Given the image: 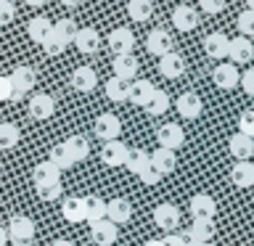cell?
<instances>
[{
	"label": "cell",
	"instance_id": "cell-42",
	"mask_svg": "<svg viewBox=\"0 0 254 246\" xmlns=\"http://www.w3.org/2000/svg\"><path fill=\"white\" fill-rule=\"evenodd\" d=\"M40 45H43V51H45L48 56H61L64 51H66V45H64L61 40L53 35V29H51V35H48V37H45V40H43V43H40Z\"/></svg>",
	"mask_w": 254,
	"mask_h": 246
},
{
	"label": "cell",
	"instance_id": "cell-54",
	"mask_svg": "<svg viewBox=\"0 0 254 246\" xmlns=\"http://www.w3.org/2000/svg\"><path fill=\"white\" fill-rule=\"evenodd\" d=\"M186 246H201V244H196V241H190V238H186Z\"/></svg>",
	"mask_w": 254,
	"mask_h": 246
},
{
	"label": "cell",
	"instance_id": "cell-4",
	"mask_svg": "<svg viewBox=\"0 0 254 246\" xmlns=\"http://www.w3.org/2000/svg\"><path fill=\"white\" fill-rule=\"evenodd\" d=\"M156 140H159V148H167V151H178L183 143H186V132H183L180 124L175 122H167L156 130Z\"/></svg>",
	"mask_w": 254,
	"mask_h": 246
},
{
	"label": "cell",
	"instance_id": "cell-45",
	"mask_svg": "<svg viewBox=\"0 0 254 246\" xmlns=\"http://www.w3.org/2000/svg\"><path fill=\"white\" fill-rule=\"evenodd\" d=\"M198 8L204 13H222L225 11V0H198Z\"/></svg>",
	"mask_w": 254,
	"mask_h": 246
},
{
	"label": "cell",
	"instance_id": "cell-39",
	"mask_svg": "<svg viewBox=\"0 0 254 246\" xmlns=\"http://www.w3.org/2000/svg\"><path fill=\"white\" fill-rule=\"evenodd\" d=\"M238 132L246 135V138H254V109L241 111V117H238Z\"/></svg>",
	"mask_w": 254,
	"mask_h": 246
},
{
	"label": "cell",
	"instance_id": "cell-2",
	"mask_svg": "<svg viewBox=\"0 0 254 246\" xmlns=\"http://www.w3.org/2000/svg\"><path fill=\"white\" fill-rule=\"evenodd\" d=\"M8 82H11V101H21L24 95L32 93V87L37 82V74L32 66H16L11 74H8Z\"/></svg>",
	"mask_w": 254,
	"mask_h": 246
},
{
	"label": "cell",
	"instance_id": "cell-23",
	"mask_svg": "<svg viewBox=\"0 0 254 246\" xmlns=\"http://www.w3.org/2000/svg\"><path fill=\"white\" fill-rule=\"evenodd\" d=\"M204 53L212 59H228V37L222 32H209L204 37Z\"/></svg>",
	"mask_w": 254,
	"mask_h": 246
},
{
	"label": "cell",
	"instance_id": "cell-50",
	"mask_svg": "<svg viewBox=\"0 0 254 246\" xmlns=\"http://www.w3.org/2000/svg\"><path fill=\"white\" fill-rule=\"evenodd\" d=\"M143 246H164L162 241H159V238H148V241L146 244H143Z\"/></svg>",
	"mask_w": 254,
	"mask_h": 246
},
{
	"label": "cell",
	"instance_id": "cell-26",
	"mask_svg": "<svg viewBox=\"0 0 254 246\" xmlns=\"http://www.w3.org/2000/svg\"><path fill=\"white\" fill-rule=\"evenodd\" d=\"M64 148H66V154L71 156V162H82V159H87V154H90V146H87V140L82 138V135H71V138H66L61 143Z\"/></svg>",
	"mask_w": 254,
	"mask_h": 246
},
{
	"label": "cell",
	"instance_id": "cell-29",
	"mask_svg": "<svg viewBox=\"0 0 254 246\" xmlns=\"http://www.w3.org/2000/svg\"><path fill=\"white\" fill-rule=\"evenodd\" d=\"M61 214H64V220H69V222H82L85 220V204H82V198H79V196L64 198Z\"/></svg>",
	"mask_w": 254,
	"mask_h": 246
},
{
	"label": "cell",
	"instance_id": "cell-37",
	"mask_svg": "<svg viewBox=\"0 0 254 246\" xmlns=\"http://www.w3.org/2000/svg\"><path fill=\"white\" fill-rule=\"evenodd\" d=\"M21 140V132L13 122H0V148H13Z\"/></svg>",
	"mask_w": 254,
	"mask_h": 246
},
{
	"label": "cell",
	"instance_id": "cell-20",
	"mask_svg": "<svg viewBox=\"0 0 254 246\" xmlns=\"http://www.w3.org/2000/svg\"><path fill=\"white\" fill-rule=\"evenodd\" d=\"M172 24H175V29H178V32L196 29V27H198V13H196V8L178 5V8L172 11Z\"/></svg>",
	"mask_w": 254,
	"mask_h": 246
},
{
	"label": "cell",
	"instance_id": "cell-6",
	"mask_svg": "<svg viewBox=\"0 0 254 246\" xmlns=\"http://www.w3.org/2000/svg\"><path fill=\"white\" fill-rule=\"evenodd\" d=\"M93 132H95V138L103 140V143L117 140L119 132H122V122H119L114 114H101L98 119H95V124H93Z\"/></svg>",
	"mask_w": 254,
	"mask_h": 246
},
{
	"label": "cell",
	"instance_id": "cell-31",
	"mask_svg": "<svg viewBox=\"0 0 254 246\" xmlns=\"http://www.w3.org/2000/svg\"><path fill=\"white\" fill-rule=\"evenodd\" d=\"M190 241H196V244H212V238H214V225L212 222H196L193 220V225L188 228V236Z\"/></svg>",
	"mask_w": 254,
	"mask_h": 246
},
{
	"label": "cell",
	"instance_id": "cell-22",
	"mask_svg": "<svg viewBox=\"0 0 254 246\" xmlns=\"http://www.w3.org/2000/svg\"><path fill=\"white\" fill-rule=\"evenodd\" d=\"M154 82H148V79H135L130 82V93H127V101L135 103V106H146L148 98L154 95Z\"/></svg>",
	"mask_w": 254,
	"mask_h": 246
},
{
	"label": "cell",
	"instance_id": "cell-21",
	"mask_svg": "<svg viewBox=\"0 0 254 246\" xmlns=\"http://www.w3.org/2000/svg\"><path fill=\"white\" fill-rule=\"evenodd\" d=\"M159 71H162V77L167 79H178L183 77V71H186V61H183V56L180 53H167L159 59Z\"/></svg>",
	"mask_w": 254,
	"mask_h": 246
},
{
	"label": "cell",
	"instance_id": "cell-30",
	"mask_svg": "<svg viewBox=\"0 0 254 246\" xmlns=\"http://www.w3.org/2000/svg\"><path fill=\"white\" fill-rule=\"evenodd\" d=\"M61 172L56 170L51 162H40L35 170H32V180H35V185H45V183H59Z\"/></svg>",
	"mask_w": 254,
	"mask_h": 246
},
{
	"label": "cell",
	"instance_id": "cell-34",
	"mask_svg": "<svg viewBox=\"0 0 254 246\" xmlns=\"http://www.w3.org/2000/svg\"><path fill=\"white\" fill-rule=\"evenodd\" d=\"M127 93H130V82L122 77H111L109 82H106V95L111 101H117V103H122L127 101Z\"/></svg>",
	"mask_w": 254,
	"mask_h": 246
},
{
	"label": "cell",
	"instance_id": "cell-47",
	"mask_svg": "<svg viewBox=\"0 0 254 246\" xmlns=\"http://www.w3.org/2000/svg\"><path fill=\"white\" fill-rule=\"evenodd\" d=\"M0 101H11V82L3 74H0Z\"/></svg>",
	"mask_w": 254,
	"mask_h": 246
},
{
	"label": "cell",
	"instance_id": "cell-18",
	"mask_svg": "<svg viewBox=\"0 0 254 246\" xmlns=\"http://www.w3.org/2000/svg\"><path fill=\"white\" fill-rule=\"evenodd\" d=\"M132 217V204L127 198H111L106 201V220L114 222V225H122Z\"/></svg>",
	"mask_w": 254,
	"mask_h": 246
},
{
	"label": "cell",
	"instance_id": "cell-28",
	"mask_svg": "<svg viewBox=\"0 0 254 246\" xmlns=\"http://www.w3.org/2000/svg\"><path fill=\"white\" fill-rule=\"evenodd\" d=\"M82 204H85V220L87 222H98V220L106 217V201H103L101 196L90 193V196L82 198Z\"/></svg>",
	"mask_w": 254,
	"mask_h": 246
},
{
	"label": "cell",
	"instance_id": "cell-16",
	"mask_svg": "<svg viewBox=\"0 0 254 246\" xmlns=\"http://www.w3.org/2000/svg\"><path fill=\"white\" fill-rule=\"evenodd\" d=\"M175 109H178V114L183 119H198L201 117V98H198L196 93H183L178 101H175Z\"/></svg>",
	"mask_w": 254,
	"mask_h": 246
},
{
	"label": "cell",
	"instance_id": "cell-33",
	"mask_svg": "<svg viewBox=\"0 0 254 246\" xmlns=\"http://www.w3.org/2000/svg\"><path fill=\"white\" fill-rule=\"evenodd\" d=\"M143 109H146L151 117H162L164 111L170 109V95H167L164 90H159V87H156V90H154V95L148 98V103H146Z\"/></svg>",
	"mask_w": 254,
	"mask_h": 246
},
{
	"label": "cell",
	"instance_id": "cell-36",
	"mask_svg": "<svg viewBox=\"0 0 254 246\" xmlns=\"http://www.w3.org/2000/svg\"><path fill=\"white\" fill-rule=\"evenodd\" d=\"M125 167L130 172L138 175L143 167H148V154L143 148H127V156H125Z\"/></svg>",
	"mask_w": 254,
	"mask_h": 246
},
{
	"label": "cell",
	"instance_id": "cell-17",
	"mask_svg": "<svg viewBox=\"0 0 254 246\" xmlns=\"http://www.w3.org/2000/svg\"><path fill=\"white\" fill-rule=\"evenodd\" d=\"M125 156H127V146L122 140H109L103 143L101 148V162L106 167H122L125 164Z\"/></svg>",
	"mask_w": 254,
	"mask_h": 246
},
{
	"label": "cell",
	"instance_id": "cell-58",
	"mask_svg": "<svg viewBox=\"0 0 254 246\" xmlns=\"http://www.w3.org/2000/svg\"><path fill=\"white\" fill-rule=\"evenodd\" d=\"M11 3H13V0H11Z\"/></svg>",
	"mask_w": 254,
	"mask_h": 246
},
{
	"label": "cell",
	"instance_id": "cell-14",
	"mask_svg": "<svg viewBox=\"0 0 254 246\" xmlns=\"http://www.w3.org/2000/svg\"><path fill=\"white\" fill-rule=\"evenodd\" d=\"M95 85H98V74H95V69L77 66L74 71H71V87H74L77 93H90V90H95Z\"/></svg>",
	"mask_w": 254,
	"mask_h": 246
},
{
	"label": "cell",
	"instance_id": "cell-52",
	"mask_svg": "<svg viewBox=\"0 0 254 246\" xmlns=\"http://www.w3.org/2000/svg\"><path fill=\"white\" fill-rule=\"evenodd\" d=\"M51 246H74V244H71V241H64V238H59V241H53Z\"/></svg>",
	"mask_w": 254,
	"mask_h": 246
},
{
	"label": "cell",
	"instance_id": "cell-48",
	"mask_svg": "<svg viewBox=\"0 0 254 246\" xmlns=\"http://www.w3.org/2000/svg\"><path fill=\"white\" fill-rule=\"evenodd\" d=\"M164 246H186V236H178V233H167V238L162 241Z\"/></svg>",
	"mask_w": 254,
	"mask_h": 246
},
{
	"label": "cell",
	"instance_id": "cell-9",
	"mask_svg": "<svg viewBox=\"0 0 254 246\" xmlns=\"http://www.w3.org/2000/svg\"><path fill=\"white\" fill-rule=\"evenodd\" d=\"M154 222L162 230H167V233H172V230L180 225V209L175 204H170V201L159 204L156 209H154Z\"/></svg>",
	"mask_w": 254,
	"mask_h": 246
},
{
	"label": "cell",
	"instance_id": "cell-38",
	"mask_svg": "<svg viewBox=\"0 0 254 246\" xmlns=\"http://www.w3.org/2000/svg\"><path fill=\"white\" fill-rule=\"evenodd\" d=\"M48 162H51L56 170H71V167H74V162H71V156L66 154V148L64 146H53L51 148V156H48Z\"/></svg>",
	"mask_w": 254,
	"mask_h": 246
},
{
	"label": "cell",
	"instance_id": "cell-8",
	"mask_svg": "<svg viewBox=\"0 0 254 246\" xmlns=\"http://www.w3.org/2000/svg\"><path fill=\"white\" fill-rule=\"evenodd\" d=\"M56 114V101H53V95H48V93H35L29 98V117L32 119H51Z\"/></svg>",
	"mask_w": 254,
	"mask_h": 246
},
{
	"label": "cell",
	"instance_id": "cell-57",
	"mask_svg": "<svg viewBox=\"0 0 254 246\" xmlns=\"http://www.w3.org/2000/svg\"><path fill=\"white\" fill-rule=\"evenodd\" d=\"M0 178H3V170H0Z\"/></svg>",
	"mask_w": 254,
	"mask_h": 246
},
{
	"label": "cell",
	"instance_id": "cell-13",
	"mask_svg": "<svg viewBox=\"0 0 254 246\" xmlns=\"http://www.w3.org/2000/svg\"><path fill=\"white\" fill-rule=\"evenodd\" d=\"M146 48H148V53H154V56H167V53H172V35L167 29H154V32H148V40H146Z\"/></svg>",
	"mask_w": 254,
	"mask_h": 246
},
{
	"label": "cell",
	"instance_id": "cell-40",
	"mask_svg": "<svg viewBox=\"0 0 254 246\" xmlns=\"http://www.w3.org/2000/svg\"><path fill=\"white\" fill-rule=\"evenodd\" d=\"M238 32H241V37H252L254 35V11L246 8L244 13H238Z\"/></svg>",
	"mask_w": 254,
	"mask_h": 246
},
{
	"label": "cell",
	"instance_id": "cell-7",
	"mask_svg": "<svg viewBox=\"0 0 254 246\" xmlns=\"http://www.w3.org/2000/svg\"><path fill=\"white\" fill-rule=\"evenodd\" d=\"M90 238L95 246H111L119 238V230L114 222H109L106 217L98 220V222H90Z\"/></svg>",
	"mask_w": 254,
	"mask_h": 246
},
{
	"label": "cell",
	"instance_id": "cell-5",
	"mask_svg": "<svg viewBox=\"0 0 254 246\" xmlns=\"http://www.w3.org/2000/svg\"><path fill=\"white\" fill-rule=\"evenodd\" d=\"M106 45L114 56H127V53H132V48H135V35L127 27H117L114 32H109Z\"/></svg>",
	"mask_w": 254,
	"mask_h": 246
},
{
	"label": "cell",
	"instance_id": "cell-55",
	"mask_svg": "<svg viewBox=\"0 0 254 246\" xmlns=\"http://www.w3.org/2000/svg\"><path fill=\"white\" fill-rule=\"evenodd\" d=\"M246 8H249V11H254V0H246Z\"/></svg>",
	"mask_w": 254,
	"mask_h": 246
},
{
	"label": "cell",
	"instance_id": "cell-24",
	"mask_svg": "<svg viewBox=\"0 0 254 246\" xmlns=\"http://www.w3.org/2000/svg\"><path fill=\"white\" fill-rule=\"evenodd\" d=\"M138 69H140V63H138V59H135L132 53L114 56V77H122V79L130 82L132 77H138Z\"/></svg>",
	"mask_w": 254,
	"mask_h": 246
},
{
	"label": "cell",
	"instance_id": "cell-19",
	"mask_svg": "<svg viewBox=\"0 0 254 246\" xmlns=\"http://www.w3.org/2000/svg\"><path fill=\"white\" fill-rule=\"evenodd\" d=\"M148 164L164 178V175H172V172H175V167H178V159H175V151L156 148L154 154L148 156Z\"/></svg>",
	"mask_w": 254,
	"mask_h": 246
},
{
	"label": "cell",
	"instance_id": "cell-41",
	"mask_svg": "<svg viewBox=\"0 0 254 246\" xmlns=\"http://www.w3.org/2000/svg\"><path fill=\"white\" fill-rule=\"evenodd\" d=\"M37 196L43 198V201H56V198L61 196V183H45V185H35Z\"/></svg>",
	"mask_w": 254,
	"mask_h": 246
},
{
	"label": "cell",
	"instance_id": "cell-59",
	"mask_svg": "<svg viewBox=\"0 0 254 246\" xmlns=\"http://www.w3.org/2000/svg\"><path fill=\"white\" fill-rule=\"evenodd\" d=\"M252 188H254V185H252Z\"/></svg>",
	"mask_w": 254,
	"mask_h": 246
},
{
	"label": "cell",
	"instance_id": "cell-35",
	"mask_svg": "<svg viewBox=\"0 0 254 246\" xmlns=\"http://www.w3.org/2000/svg\"><path fill=\"white\" fill-rule=\"evenodd\" d=\"M77 29H79V27H77V24L71 21V19H59V21L53 24V35L59 37L64 45L74 43V35H77Z\"/></svg>",
	"mask_w": 254,
	"mask_h": 246
},
{
	"label": "cell",
	"instance_id": "cell-15",
	"mask_svg": "<svg viewBox=\"0 0 254 246\" xmlns=\"http://www.w3.org/2000/svg\"><path fill=\"white\" fill-rule=\"evenodd\" d=\"M228 151L238 159V162H249V159L254 156V138H246V135H241V132L230 135Z\"/></svg>",
	"mask_w": 254,
	"mask_h": 246
},
{
	"label": "cell",
	"instance_id": "cell-25",
	"mask_svg": "<svg viewBox=\"0 0 254 246\" xmlns=\"http://www.w3.org/2000/svg\"><path fill=\"white\" fill-rule=\"evenodd\" d=\"M230 183L238 188H252L254 185V164L252 162H238L230 170Z\"/></svg>",
	"mask_w": 254,
	"mask_h": 246
},
{
	"label": "cell",
	"instance_id": "cell-12",
	"mask_svg": "<svg viewBox=\"0 0 254 246\" xmlns=\"http://www.w3.org/2000/svg\"><path fill=\"white\" fill-rule=\"evenodd\" d=\"M212 79H214V85H217L220 90H233V87L238 85V79H241V74H238L236 63L228 61V63H220V66H214Z\"/></svg>",
	"mask_w": 254,
	"mask_h": 246
},
{
	"label": "cell",
	"instance_id": "cell-56",
	"mask_svg": "<svg viewBox=\"0 0 254 246\" xmlns=\"http://www.w3.org/2000/svg\"><path fill=\"white\" fill-rule=\"evenodd\" d=\"M201 246H214V244H201Z\"/></svg>",
	"mask_w": 254,
	"mask_h": 246
},
{
	"label": "cell",
	"instance_id": "cell-27",
	"mask_svg": "<svg viewBox=\"0 0 254 246\" xmlns=\"http://www.w3.org/2000/svg\"><path fill=\"white\" fill-rule=\"evenodd\" d=\"M51 29H53V21L45 19V16H35V19L27 24V35H29L32 43H37V45L51 35Z\"/></svg>",
	"mask_w": 254,
	"mask_h": 246
},
{
	"label": "cell",
	"instance_id": "cell-44",
	"mask_svg": "<svg viewBox=\"0 0 254 246\" xmlns=\"http://www.w3.org/2000/svg\"><path fill=\"white\" fill-rule=\"evenodd\" d=\"M138 178H140V183H143V185H156V183L159 180H162V175H159L156 170H154V167H143V170L138 172Z\"/></svg>",
	"mask_w": 254,
	"mask_h": 246
},
{
	"label": "cell",
	"instance_id": "cell-49",
	"mask_svg": "<svg viewBox=\"0 0 254 246\" xmlns=\"http://www.w3.org/2000/svg\"><path fill=\"white\" fill-rule=\"evenodd\" d=\"M24 3H27V5H32V8H40V5H45L48 0H24Z\"/></svg>",
	"mask_w": 254,
	"mask_h": 246
},
{
	"label": "cell",
	"instance_id": "cell-43",
	"mask_svg": "<svg viewBox=\"0 0 254 246\" xmlns=\"http://www.w3.org/2000/svg\"><path fill=\"white\" fill-rule=\"evenodd\" d=\"M16 16V5L11 0H0V27H8Z\"/></svg>",
	"mask_w": 254,
	"mask_h": 246
},
{
	"label": "cell",
	"instance_id": "cell-10",
	"mask_svg": "<svg viewBox=\"0 0 254 246\" xmlns=\"http://www.w3.org/2000/svg\"><path fill=\"white\" fill-rule=\"evenodd\" d=\"M74 45H77V51L82 53V56H93V53H98V51H101V35H98V29H93V27H82V29H77V35H74Z\"/></svg>",
	"mask_w": 254,
	"mask_h": 246
},
{
	"label": "cell",
	"instance_id": "cell-1",
	"mask_svg": "<svg viewBox=\"0 0 254 246\" xmlns=\"http://www.w3.org/2000/svg\"><path fill=\"white\" fill-rule=\"evenodd\" d=\"M35 233H37L35 222H32L29 217H24V214H16V217L8 220L5 236L13 246H29L32 241H35Z\"/></svg>",
	"mask_w": 254,
	"mask_h": 246
},
{
	"label": "cell",
	"instance_id": "cell-32",
	"mask_svg": "<svg viewBox=\"0 0 254 246\" xmlns=\"http://www.w3.org/2000/svg\"><path fill=\"white\" fill-rule=\"evenodd\" d=\"M127 13L132 21H148L154 16V3L151 0H130L127 3Z\"/></svg>",
	"mask_w": 254,
	"mask_h": 246
},
{
	"label": "cell",
	"instance_id": "cell-11",
	"mask_svg": "<svg viewBox=\"0 0 254 246\" xmlns=\"http://www.w3.org/2000/svg\"><path fill=\"white\" fill-rule=\"evenodd\" d=\"M252 56H254V45H252L249 37L228 40V59H230V63H246V61H252Z\"/></svg>",
	"mask_w": 254,
	"mask_h": 246
},
{
	"label": "cell",
	"instance_id": "cell-51",
	"mask_svg": "<svg viewBox=\"0 0 254 246\" xmlns=\"http://www.w3.org/2000/svg\"><path fill=\"white\" fill-rule=\"evenodd\" d=\"M5 241H8V236H5V228L0 225V246H5Z\"/></svg>",
	"mask_w": 254,
	"mask_h": 246
},
{
	"label": "cell",
	"instance_id": "cell-46",
	"mask_svg": "<svg viewBox=\"0 0 254 246\" xmlns=\"http://www.w3.org/2000/svg\"><path fill=\"white\" fill-rule=\"evenodd\" d=\"M238 85L244 87L246 95H254V69H246L241 74V79H238Z\"/></svg>",
	"mask_w": 254,
	"mask_h": 246
},
{
	"label": "cell",
	"instance_id": "cell-53",
	"mask_svg": "<svg viewBox=\"0 0 254 246\" xmlns=\"http://www.w3.org/2000/svg\"><path fill=\"white\" fill-rule=\"evenodd\" d=\"M61 3H64V5H69V8H74V5L82 3V0H61Z\"/></svg>",
	"mask_w": 254,
	"mask_h": 246
},
{
	"label": "cell",
	"instance_id": "cell-3",
	"mask_svg": "<svg viewBox=\"0 0 254 246\" xmlns=\"http://www.w3.org/2000/svg\"><path fill=\"white\" fill-rule=\"evenodd\" d=\"M217 214V201L206 193H196L190 196V217L196 222H212Z\"/></svg>",
	"mask_w": 254,
	"mask_h": 246
}]
</instances>
